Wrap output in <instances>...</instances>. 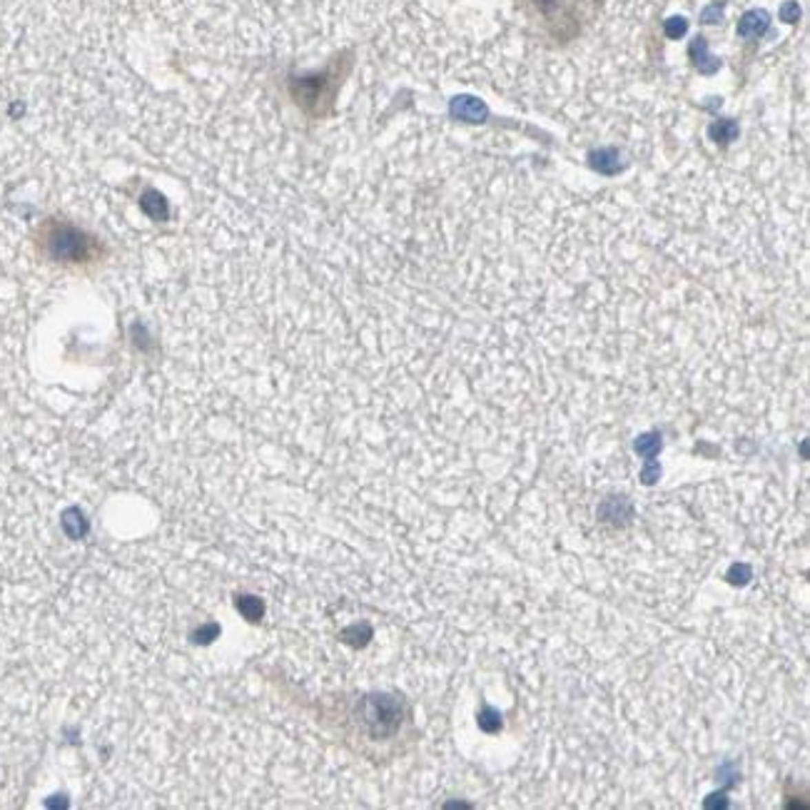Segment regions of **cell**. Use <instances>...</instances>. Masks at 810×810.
Wrapping results in <instances>:
<instances>
[{
  "label": "cell",
  "mask_w": 810,
  "mask_h": 810,
  "mask_svg": "<svg viewBox=\"0 0 810 810\" xmlns=\"http://www.w3.org/2000/svg\"><path fill=\"white\" fill-rule=\"evenodd\" d=\"M716 130H718V132H716V140H718V143H731V140L738 135V127H736L733 123H728V120L718 123V127H716Z\"/></svg>",
  "instance_id": "cell-5"
},
{
  "label": "cell",
  "mask_w": 810,
  "mask_h": 810,
  "mask_svg": "<svg viewBox=\"0 0 810 810\" xmlns=\"http://www.w3.org/2000/svg\"><path fill=\"white\" fill-rule=\"evenodd\" d=\"M451 110L457 112L461 120H469V123H479V120L486 118V105H484L479 98H471V95H464V98L454 100Z\"/></svg>",
  "instance_id": "cell-2"
},
{
  "label": "cell",
  "mask_w": 810,
  "mask_h": 810,
  "mask_svg": "<svg viewBox=\"0 0 810 810\" xmlns=\"http://www.w3.org/2000/svg\"><path fill=\"white\" fill-rule=\"evenodd\" d=\"M666 30H668V35H673V38H676V35H681L683 30H686V23H683V20H678V18H673V20H668Z\"/></svg>",
  "instance_id": "cell-6"
},
{
  "label": "cell",
  "mask_w": 810,
  "mask_h": 810,
  "mask_svg": "<svg viewBox=\"0 0 810 810\" xmlns=\"http://www.w3.org/2000/svg\"><path fill=\"white\" fill-rule=\"evenodd\" d=\"M768 15L763 13V10H753V13H745L743 18H740L738 23V33L743 35V38H748V35H758L763 33L765 28H768Z\"/></svg>",
  "instance_id": "cell-3"
},
{
  "label": "cell",
  "mask_w": 810,
  "mask_h": 810,
  "mask_svg": "<svg viewBox=\"0 0 810 810\" xmlns=\"http://www.w3.org/2000/svg\"><path fill=\"white\" fill-rule=\"evenodd\" d=\"M588 163H591V167L599 172H616L619 170V152L614 150H599V152H591V157H588Z\"/></svg>",
  "instance_id": "cell-4"
},
{
  "label": "cell",
  "mask_w": 810,
  "mask_h": 810,
  "mask_svg": "<svg viewBox=\"0 0 810 810\" xmlns=\"http://www.w3.org/2000/svg\"><path fill=\"white\" fill-rule=\"evenodd\" d=\"M87 245H90V240H87L83 232H78V229H70V227H63V229H55L50 235V249L55 257H65V260H80V257L87 255Z\"/></svg>",
  "instance_id": "cell-1"
}]
</instances>
